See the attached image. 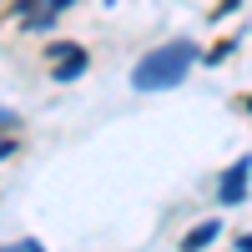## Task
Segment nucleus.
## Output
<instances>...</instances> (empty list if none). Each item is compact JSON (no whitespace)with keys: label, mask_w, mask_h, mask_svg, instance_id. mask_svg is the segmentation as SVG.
<instances>
[{"label":"nucleus","mask_w":252,"mask_h":252,"mask_svg":"<svg viewBox=\"0 0 252 252\" xmlns=\"http://www.w3.org/2000/svg\"><path fill=\"white\" fill-rule=\"evenodd\" d=\"M247 172H252V161L242 157V161L232 166V172L222 177V187H217V197H222V207H237V202L247 197Z\"/></svg>","instance_id":"obj_2"},{"label":"nucleus","mask_w":252,"mask_h":252,"mask_svg":"<svg viewBox=\"0 0 252 252\" xmlns=\"http://www.w3.org/2000/svg\"><path fill=\"white\" fill-rule=\"evenodd\" d=\"M10 152H15V141H0V161H5V157H10Z\"/></svg>","instance_id":"obj_6"},{"label":"nucleus","mask_w":252,"mask_h":252,"mask_svg":"<svg viewBox=\"0 0 252 252\" xmlns=\"http://www.w3.org/2000/svg\"><path fill=\"white\" fill-rule=\"evenodd\" d=\"M217 232H222L217 222H202V227H192V232H187V247H207V242H212Z\"/></svg>","instance_id":"obj_4"},{"label":"nucleus","mask_w":252,"mask_h":252,"mask_svg":"<svg viewBox=\"0 0 252 252\" xmlns=\"http://www.w3.org/2000/svg\"><path fill=\"white\" fill-rule=\"evenodd\" d=\"M66 5H71V0H26V15H31V26H35V31H46Z\"/></svg>","instance_id":"obj_3"},{"label":"nucleus","mask_w":252,"mask_h":252,"mask_svg":"<svg viewBox=\"0 0 252 252\" xmlns=\"http://www.w3.org/2000/svg\"><path fill=\"white\" fill-rule=\"evenodd\" d=\"M10 126H20V116H15L10 106H0V131H10Z\"/></svg>","instance_id":"obj_5"},{"label":"nucleus","mask_w":252,"mask_h":252,"mask_svg":"<svg viewBox=\"0 0 252 252\" xmlns=\"http://www.w3.org/2000/svg\"><path fill=\"white\" fill-rule=\"evenodd\" d=\"M192 66H197V46H192V40H166V46H152L136 61L131 86L136 91H172V86L187 81Z\"/></svg>","instance_id":"obj_1"}]
</instances>
